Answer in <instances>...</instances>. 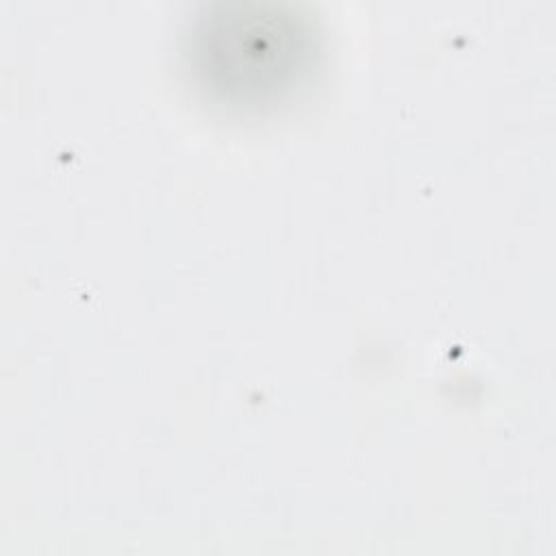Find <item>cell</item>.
Instances as JSON below:
<instances>
[{"instance_id":"6da1fadb","label":"cell","mask_w":556,"mask_h":556,"mask_svg":"<svg viewBox=\"0 0 556 556\" xmlns=\"http://www.w3.org/2000/svg\"><path fill=\"white\" fill-rule=\"evenodd\" d=\"M315 33L295 7L265 0L206 4L191 30V65L204 89L235 106L274 104L313 67Z\"/></svg>"}]
</instances>
